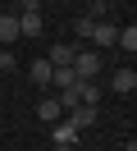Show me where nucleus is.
Listing matches in <instances>:
<instances>
[{"label": "nucleus", "mask_w": 137, "mask_h": 151, "mask_svg": "<svg viewBox=\"0 0 137 151\" xmlns=\"http://www.w3.org/2000/svg\"><path fill=\"white\" fill-rule=\"evenodd\" d=\"M69 69L78 73V83H87V78H96V73H100V55H96V50H78Z\"/></svg>", "instance_id": "f257e3e1"}, {"label": "nucleus", "mask_w": 137, "mask_h": 151, "mask_svg": "<svg viewBox=\"0 0 137 151\" xmlns=\"http://www.w3.org/2000/svg\"><path fill=\"white\" fill-rule=\"evenodd\" d=\"M64 119H69V124H73L78 133H87L91 124H96V105H73V110L64 114Z\"/></svg>", "instance_id": "f03ea898"}, {"label": "nucleus", "mask_w": 137, "mask_h": 151, "mask_svg": "<svg viewBox=\"0 0 137 151\" xmlns=\"http://www.w3.org/2000/svg\"><path fill=\"white\" fill-rule=\"evenodd\" d=\"M50 137H55V147H78V128H73L69 119H55L50 124Z\"/></svg>", "instance_id": "7ed1b4c3"}, {"label": "nucleus", "mask_w": 137, "mask_h": 151, "mask_svg": "<svg viewBox=\"0 0 137 151\" xmlns=\"http://www.w3.org/2000/svg\"><path fill=\"white\" fill-rule=\"evenodd\" d=\"M110 87H114L119 96H133V92H137V73H133L128 64H123V69H114V78H110Z\"/></svg>", "instance_id": "20e7f679"}, {"label": "nucleus", "mask_w": 137, "mask_h": 151, "mask_svg": "<svg viewBox=\"0 0 137 151\" xmlns=\"http://www.w3.org/2000/svg\"><path fill=\"white\" fill-rule=\"evenodd\" d=\"M73 55H78V46H69V41H55V46H50V55H46V64H50V69L73 64Z\"/></svg>", "instance_id": "39448f33"}, {"label": "nucleus", "mask_w": 137, "mask_h": 151, "mask_svg": "<svg viewBox=\"0 0 137 151\" xmlns=\"http://www.w3.org/2000/svg\"><path fill=\"white\" fill-rule=\"evenodd\" d=\"M50 73H55V69L46 64V60H32V64H27V83H32V87H50Z\"/></svg>", "instance_id": "423d86ee"}, {"label": "nucleus", "mask_w": 137, "mask_h": 151, "mask_svg": "<svg viewBox=\"0 0 137 151\" xmlns=\"http://www.w3.org/2000/svg\"><path fill=\"white\" fill-rule=\"evenodd\" d=\"M37 119H41V124H55V119H64L60 101H55V96H41V101H37Z\"/></svg>", "instance_id": "0eeeda50"}, {"label": "nucleus", "mask_w": 137, "mask_h": 151, "mask_svg": "<svg viewBox=\"0 0 137 151\" xmlns=\"http://www.w3.org/2000/svg\"><path fill=\"white\" fill-rule=\"evenodd\" d=\"M41 32H46L41 14H18V37H41Z\"/></svg>", "instance_id": "6e6552de"}, {"label": "nucleus", "mask_w": 137, "mask_h": 151, "mask_svg": "<svg viewBox=\"0 0 137 151\" xmlns=\"http://www.w3.org/2000/svg\"><path fill=\"white\" fill-rule=\"evenodd\" d=\"M114 37H119L114 23H91V37H87V41H96V46H114Z\"/></svg>", "instance_id": "1a4fd4ad"}, {"label": "nucleus", "mask_w": 137, "mask_h": 151, "mask_svg": "<svg viewBox=\"0 0 137 151\" xmlns=\"http://www.w3.org/2000/svg\"><path fill=\"white\" fill-rule=\"evenodd\" d=\"M18 41V14H0V46Z\"/></svg>", "instance_id": "9d476101"}, {"label": "nucleus", "mask_w": 137, "mask_h": 151, "mask_svg": "<svg viewBox=\"0 0 137 151\" xmlns=\"http://www.w3.org/2000/svg\"><path fill=\"white\" fill-rule=\"evenodd\" d=\"M78 101H82V105H100V83H96V78L78 83Z\"/></svg>", "instance_id": "9b49d317"}, {"label": "nucleus", "mask_w": 137, "mask_h": 151, "mask_svg": "<svg viewBox=\"0 0 137 151\" xmlns=\"http://www.w3.org/2000/svg\"><path fill=\"white\" fill-rule=\"evenodd\" d=\"M114 46H123L128 55L137 50V23H128V28H119V37H114Z\"/></svg>", "instance_id": "f8f14e48"}, {"label": "nucleus", "mask_w": 137, "mask_h": 151, "mask_svg": "<svg viewBox=\"0 0 137 151\" xmlns=\"http://www.w3.org/2000/svg\"><path fill=\"white\" fill-rule=\"evenodd\" d=\"M105 14H110V0H91L87 19H91V23H105Z\"/></svg>", "instance_id": "ddd939ff"}, {"label": "nucleus", "mask_w": 137, "mask_h": 151, "mask_svg": "<svg viewBox=\"0 0 137 151\" xmlns=\"http://www.w3.org/2000/svg\"><path fill=\"white\" fill-rule=\"evenodd\" d=\"M14 69H18V55L9 46H0V73H14Z\"/></svg>", "instance_id": "4468645a"}, {"label": "nucleus", "mask_w": 137, "mask_h": 151, "mask_svg": "<svg viewBox=\"0 0 137 151\" xmlns=\"http://www.w3.org/2000/svg\"><path fill=\"white\" fill-rule=\"evenodd\" d=\"M73 32H78V37H82V41H87V37H91V19H87V14H82V19H73Z\"/></svg>", "instance_id": "2eb2a0df"}, {"label": "nucleus", "mask_w": 137, "mask_h": 151, "mask_svg": "<svg viewBox=\"0 0 137 151\" xmlns=\"http://www.w3.org/2000/svg\"><path fill=\"white\" fill-rule=\"evenodd\" d=\"M18 14H41V0H18Z\"/></svg>", "instance_id": "dca6fc26"}, {"label": "nucleus", "mask_w": 137, "mask_h": 151, "mask_svg": "<svg viewBox=\"0 0 137 151\" xmlns=\"http://www.w3.org/2000/svg\"><path fill=\"white\" fill-rule=\"evenodd\" d=\"M55 151H78V147H55Z\"/></svg>", "instance_id": "f3484780"}, {"label": "nucleus", "mask_w": 137, "mask_h": 151, "mask_svg": "<svg viewBox=\"0 0 137 151\" xmlns=\"http://www.w3.org/2000/svg\"><path fill=\"white\" fill-rule=\"evenodd\" d=\"M128 151H133V147H128Z\"/></svg>", "instance_id": "a211bd4d"}]
</instances>
